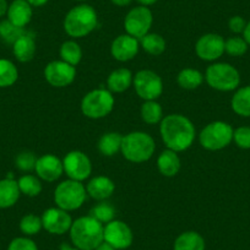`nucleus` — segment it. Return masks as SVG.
Listing matches in <instances>:
<instances>
[{
    "label": "nucleus",
    "instance_id": "nucleus-37",
    "mask_svg": "<svg viewBox=\"0 0 250 250\" xmlns=\"http://www.w3.org/2000/svg\"><path fill=\"white\" fill-rule=\"evenodd\" d=\"M37 158L38 157H36L35 153L31 151H22L16 156L15 166L21 172H31V170H35Z\"/></svg>",
    "mask_w": 250,
    "mask_h": 250
},
{
    "label": "nucleus",
    "instance_id": "nucleus-29",
    "mask_svg": "<svg viewBox=\"0 0 250 250\" xmlns=\"http://www.w3.org/2000/svg\"><path fill=\"white\" fill-rule=\"evenodd\" d=\"M60 59L62 62H68L70 65L76 66L83 59V49L76 41L69 40L65 41L60 45Z\"/></svg>",
    "mask_w": 250,
    "mask_h": 250
},
{
    "label": "nucleus",
    "instance_id": "nucleus-3",
    "mask_svg": "<svg viewBox=\"0 0 250 250\" xmlns=\"http://www.w3.org/2000/svg\"><path fill=\"white\" fill-rule=\"evenodd\" d=\"M98 16L95 9L87 4H80L68 11L62 27L71 38H83L96 30Z\"/></svg>",
    "mask_w": 250,
    "mask_h": 250
},
{
    "label": "nucleus",
    "instance_id": "nucleus-36",
    "mask_svg": "<svg viewBox=\"0 0 250 250\" xmlns=\"http://www.w3.org/2000/svg\"><path fill=\"white\" fill-rule=\"evenodd\" d=\"M248 43L243 37H230L225 42V52L232 57H242L247 53Z\"/></svg>",
    "mask_w": 250,
    "mask_h": 250
},
{
    "label": "nucleus",
    "instance_id": "nucleus-8",
    "mask_svg": "<svg viewBox=\"0 0 250 250\" xmlns=\"http://www.w3.org/2000/svg\"><path fill=\"white\" fill-rule=\"evenodd\" d=\"M233 128L222 120L208 123L199 134L200 145L208 151H220L233 141Z\"/></svg>",
    "mask_w": 250,
    "mask_h": 250
},
{
    "label": "nucleus",
    "instance_id": "nucleus-15",
    "mask_svg": "<svg viewBox=\"0 0 250 250\" xmlns=\"http://www.w3.org/2000/svg\"><path fill=\"white\" fill-rule=\"evenodd\" d=\"M225 42L222 36L217 33H206L196 42V55L204 62H215L225 53Z\"/></svg>",
    "mask_w": 250,
    "mask_h": 250
},
{
    "label": "nucleus",
    "instance_id": "nucleus-10",
    "mask_svg": "<svg viewBox=\"0 0 250 250\" xmlns=\"http://www.w3.org/2000/svg\"><path fill=\"white\" fill-rule=\"evenodd\" d=\"M152 22L153 15L147 6H135L125 16L124 28L128 35L140 40L150 32Z\"/></svg>",
    "mask_w": 250,
    "mask_h": 250
},
{
    "label": "nucleus",
    "instance_id": "nucleus-16",
    "mask_svg": "<svg viewBox=\"0 0 250 250\" xmlns=\"http://www.w3.org/2000/svg\"><path fill=\"white\" fill-rule=\"evenodd\" d=\"M139 49H140L139 40L128 33L115 37L110 44V54L120 62L133 60L138 55Z\"/></svg>",
    "mask_w": 250,
    "mask_h": 250
},
{
    "label": "nucleus",
    "instance_id": "nucleus-43",
    "mask_svg": "<svg viewBox=\"0 0 250 250\" xmlns=\"http://www.w3.org/2000/svg\"><path fill=\"white\" fill-rule=\"evenodd\" d=\"M243 38H244V40L247 41L248 44L250 45V21H249V22H247V26H245L244 32H243Z\"/></svg>",
    "mask_w": 250,
    "mask_h": 250
},
{
    "label": "nucleus",
    "instance_id": "nucleus-41",
    "mask_svg": "<svg viewBox=\"0 0 250 250\" xmlns=\"http://www.w3.org/2000/svg\"><path fill=\"white\" fill-rule=\"evenodd\" d=\"M8 1H6V0H0V18H3L4 15L8 14Z\"/></svg>",
    "mask_w": 250,
    "mask_h": 250
},
{
    "label": "nucleus",
    "instance_id": "nucleus-19",
    "mask_svg": "<svg viewBox=\"0 0 250 250\" xmlns=\"http://www.w3.org/2000/svg\"><path fill=\"white\" fill-rule=\"evenodd\" d=\"M21 191L19 189L18 180L14 179V175H9L4 179H0V210H5L15 206L20 199Z\"/></svg>",
    "mask_w": 250,
    "mask_h": 250
},
{
    "label": "nucleus",
    "instance_id": "nucleus-12",
    "mask_svg": "<svg viewBox=\"0 0 250 250\" xmlns=\"http://www.w3.org/2000/svg\"><path fill=\"white\" fill-rule=\"evenodd\" d=\"M45 81L50 86L57 88L68 87L75 81L76 68L68 62L60 60H53L45 65L43 71Z\"/></svg>",
    "mask_w": 250,
    "mask_h": 250
},
{
    "label": "nucleus",
    "instance_id": "nucleus-26",
    "mask_svg": "<svg viewBox=\"0 0 250 250\" xmlns=\"http://www.w3.org/2000/svg\"><path fill=\"white\" fill-rule=\"evenodd\" d=\"M205 76L201 71L193 68H185L179 71L177 76V83L184 90H196L203 85Z\"/></svg>",
    "mask_w": 250,
    "mask_h": 250
},
{
    "label": "nucleus",
    "instance_id": "nucleus-27",
    "mask_svg": "<svg viewBox=\"0 0 250 250\" xmlns=\"http://www.w3.org/2000/svg\"><path fill=\"white\" fill-rule=\"evenodd\" d=\"M230 107L240 117H250V86H244L235 91L230 101Z\"/></svg>",
    "mask_w": 250,
    "mask_h": 250
},
{
    "label": "nucleus",
    "instance_id": "nucleus-25",
    "mask_svg": "<svg viewBox=\"0 0 250 250\" xmlns=\"http://www.w3.org/2000/svg\"><path fill=\"white\" fill-rule=\"evenodd\" d=\"M123 135L117 131H109L101 136L98 140V151L105 157H113L122 150Z\"/></svg>",
    "mask_w": 250,
    "mask_h": 250
},
{
    "label": "nucleus",
    "instance_id": "nucleus-21",
    "mask_svg": "<svg viewBox=\"0 0 250 250\" xmlns=\"http://www.w3.org/2000/svg\"><path fill=\"white\" fill-rule=\"evenodd\" d=\"M134 75L129 69L119 68L113 70L107 79V86L112 93H123L133 86Z\"/></svg>",
    "mask_w": 250,
    "mask_h": 250
},
{
    "label": "nucleus",
    "instance_id": "nucleus-20",
    "mask_svg": "<svg viewBox=\"0 0 250 250\" xmlns=\"http://www.w3.org/2000/svg\"><path fill=\"white\" fill-rule=\"evenodd\" d=\"M8 20L13 25L20 28H25L32 20V6L28 4L27 0H14L9 5Z\"/></svg>",
    "mask_w": 250,
    "mask_h": 250
},
{
    "label": "nucleus",
    "instance_id": "nucleus-18",
    "mask_svg": "<svg viewBox=\"0 0 250 250\" xmlns=\"http://www.w3.org/2000/svg\"><path fill=\"white\" fill-rule=\"evenodd\" d=\"M114 182L105 175H97L86 185L87 195L96 201H105L114 194Z\"/></svg>",
    "mask_w": 250,
    "mask_h": 250
},
{
    "label": "nucleus",
    "instance_id": "nucleus-17",
    "mask_svg": "<svg viewBox=\"0 0 250 250\" xmlns=\"http://www.w3.org/2000/svg\"><path fill=\"white\" fill-rule=\"evenodd\" d=\"M35 172L37 177L40 179L44 180V182H57L64 173L62 161L55 155H52V153L42 155L41 157L37 158Z\"/></svg>",
    "mask_w": 250,
    "mask_h": 250
},
{
    "label": "nucleus",
    "instance_id": "nucleus-40",
    "mask_svg": "<svg viewBox=\"0 0 250 250\" xmlns=\"http://www.w3.org/2000/svg\"><path fill=\"white\" fill-rule=\"evenodd\" d=\"M245 26H247V21H245L242 16H232V18L229 19V21H228L229 31L235 33V35H239V33L244 32Z\"/></svg>",
    "mask_w": 250,
    "mask_h": 250
},
{
    "label": "nucleus",
    "instance_id": "nucleus-9",
    "mask_svg": "<svg viewBox=\"0 0 250 250\" xmlns=\"http://www.w3.org/2000/svg\"><path fill=\"white\" fill-rule=\"evenodd\" d=\"M136 95L144 101H156L163 93V81L157 73L152 70L138 71L133 80Z\"/></svg>",
    "mask_w": 250,
    "mask_h": 250
},
{
    "label": "nucleus",
    "instance_id": "nucleus-39",
    "mask_svg": "<svg viewBox=\"0 0 250 250\" xmlns=\"http://www.w3.org/2000/svg\"><path fill=\"white\" fill-rule=\"evenodd\" d=\"M8 250H38V247L31 238L18 237L9 243Z\"/></svg>",
    "mask_w": 250,
    "mask_h": 250
},
{
    "label": "nucleus",
    "instance_id": "nucleus-23",
    "mask_svg": "<svg viewBox=\"0 0 250 250\" xmlns=\"http://www.w3.org/2000/svg\"><path fill=\"white\" fill-rule=\"evenodd\" d=\"M180 167H182V162H180V157L178 156V152L175 151L167 150L162 151L161 155L157 158V168L162 175L167 178L175 177L179 173Z\"/></svg>",
    "mask_w": 250,
    "mask_h": 250
},
{
    "label": "nucleus",
    "instance_id": "nucleus-32",
    "mask_svg": "<svg viewBox=\"0 0 250 250\" xmlns=\"http://www.w3.org/2000/svg\"><path fill=\"white\" fill-rule=\"evenodd\" d=\"M19 189L21 194L28 196V198H36L42 193V183L37 175L25 174L19 178L18 180Z\"/></svg>",
    "mask_w": 250,
    "mask_h": 250
},
{
    "label": "nucleus",
    "instance_id": "nucleus-5",
    "mask_svg": "<svg viewBox=\"0 0 250 250\" xmlns=\"http://www.w3.org/2000/svg\"><path fill=\"white\" fill-rule=\"evenodd\" d=\"M87 198L86 187L83 182L66 179L59 183L54 190V203L62 210L75 211L85 204Z\"/></svg>",
    "mask_w": 250,
    "mask_h": 250
},
{
    "label": "nucleus",
    "instance_id": "nucleus-28",
    "mask_svg": "<svg viewBox=\"0 0 250 250\" xmlns=\"http://www.w3.org/2000/svg\"><path fill=\"white\" fill-rule=\"evenodd\" d=\"M140 42V47L145 50L147 54L153 55V57H158V55L162 54L166 50L167 47V43L166 40L158 33H150L144 36L143 38L139 40Z\"/></svg>",
    "mask_w": 250,
    "mask_h": 250
},
{
    "label": "nucleus",
    "instance_id": "nucleus-4",
    "mask_svg": "<svg viewBox=\"0 0 250 250\" xmlns=\"http://www.w3.org/2000/svg\"><path fill=\"white\" fill-rule=\"evenodd\" d=\"M156 151V144L152 136L145 131H131L123 136V157L129 162L144 163L152 158Z\"/></svg>",
    "mask_w": 250,
    "mask_h": 250
},
{
    "label": "nucleus",
    "instance_id": "nucleus-34",
    "mask_svg": "<svg viewBox=\"0 0 250 250\" xmlns=\"http://www.w3.org/2000/svg\"><path fill=\"white\" fill-rule=\"evenodd\" d=\"M20 230L26 235V237H31V235H36L41 232L43 228L42 225V217L35 215V213H27L23 216L20 221Z\"/></svg>",
    "mask_w": 250,
    "mask_h": 250
},
{
    "label": "nucleus",
    "instance_id": "nucleus-48",
    "mask_svg": "<svg viewBox=\"0 0 250 250\" xmlns=\"http://www.w3.org/2000/svg\"><path fill=\"white\" fill-rule=\"evenodd\" d=\"M76 1H86V0H76Z\"/></svg>",
    "mask_w": 250,
    "mask_h": 250
},
{
    "label": "nucleus",
    "instance_id": "nucleus-45",
    "mask_svg": "<svg viewBox=\"0 0 250 250\" xmlns=\"http://www.w3.org/2000/svg\"><path fill=\"white\" fill-rule=\"evenodd\" d=\"M95 250H115V249L112 247V245H109L108 243H105L104 240H103V242L101 243V244L98 245Z\"/></svg>",
    "mask_w": 250,
    "mask_h": 250
},
{
    "label": "nucleus",
    "instance_id": "nucleus-47",
    "mask_svg": "<svg viewBox=\"0 0 250 250\" xmlns=\"http://www.w3.org/2000/svg\"><path fill=\"white\" fill-rule=\"evenodd\" d=\"M60 250H79V249L74 247V245H69L66 244V243H64V244H62V247H60Z\"/></svg>",
    "mask_w": 250,
    "mask_h": 250
},
{
    "label": "nucleus",
    "instance_id": "nucleus-46",
    "mask_svg": "<svg viewBox=\"0 0 250 250\" xmlns=\"http://www.w3.org/2000/svg\"><path fill=\"white\" fill-rule=\"evenodd\" d=\"M138 1L141 4V5L150 6V5H153V4L157 3L158 0H138Z\"/></svg>",
    "mask_w": 250,
    "mask_h": 250
},
{
    "label": "nucleus",
    "instance_id": "nucleus-13",
    "mask_svg": "<svg viewBox=\"0 0 250 250\" xmlns=\"http://www.w3.org/2000/svg\"><path fill=\"white\" fill-rule=\"evenodd\" d=\"M103 240L112 245L115 250L128 249L133 244V230L123 221L113 220L107 225H104Z\"/></svg>",
    "mask_w": 250,
    "mask_h": 250
},
{
    "label": "nucleus",
    "instance_id": "nucleus-1",
    "mask_svg": "<svg viewBox=\"0 0 250 250\" xmlns=\"http://www.w3.org/2000/svg\"><path fill=\"white\" fill-rule=\"evenodd\" d=\"M161 139L169 150L183 152L191 147L196 138L193 122L183 114H168L160 123Z\"/></svg>",
    "mask_w": 250,
    "mask_h": 250
},
{
    "label": "nucleus",
    "instance_id": "nucleus-33",
    "mask_svg": "<svg viewBox=\"0 0 250 250\" xmlns=\"http://www.w3.org/2000/svg\"><path fill=\"white\" fill-rule=\"evenodd\" d=\"M90 216L101 222L102 225H107L110 221L115 220V210L110 204L105 203V201H98L90 211Z\"/></svg>",
    "mask_w": 250,
    "mask_h": 250
},
{
    "label": "nucleus",
    "instance_id": "nucleus-42",
    "mask_svg": "<svg viewBox=\"0 0 250 250\" xmlns=\"http://www.w3.org/2000/svg\"><path fill=\"white\" fill-rule=\"evenodd\" d=\"M27 1L31 6H35V8H41L48 3V0H27Z\"/></svg>",
    "mask_w": 250,
    "mask_h": 250
},
{
    "label": "nucleus",
    "instance_id": "nucleus-44",
    "mask_svg": "<svg viewBox=\"0 0 250 250\" xmlns=\"http://www.w3.org/2000/svg\"><path fill=\"white\" fill-rule=\"evenodd\" d=\"M110 1L117 6H128L130 5L133 0H110Z\"/></svg>",
    "mask_w": 250,
    "mask_h": 250
},
{
    "label": "nucleus",
    "instance_id": "nucleus-35",
    "mask_svg": "<svg viewBox=\"0 0 250 250\" xmlns=\"http://www.w3.org/2000/svg\"><path fill=\"white\" fill-rule=\"evenodd\" d=\"M25 28H20L18 27V26L13 25L8 19L0 22V38H1L4 42L14 44V42H15L18 38H20L22 35H25Z\"/></svg>",
    "mask_w": 250,
    "mask_h": 250
},
{
    "label": "nucleus",
    "instance_id": "nucleus-2",
    "mask_svg": "<svg viewBox=\"0 0 250 250\" xmlns=\"http://www.w3.org/2000/svg\"><path fill=\"white\" fill-rule=\"evenodd\" d=\"M104 225L92 216H83L73 221L70 230L71 243L79 250H95L103 242Z\"/></svg>",
    "mask_w": 250,
    "mask_h": 250
},
{
    "label": "nucleus",
    "instance_id": "nucleus-31",
    "mask_svg": "<svg viewBox=\"0 0 250 250\" xmlns=\"http://www.w3.org/2000/svg\"><path fill=\"white\" fill-rule=\"evenodd\" d=\"M19 79L16 65L9 59H0V88H8L15 85Z\"/></svg>",
    "mask_w": 250,
    "mask_h": 250
},
{
    "label": "nucleus",
    "instance_id": "nucleus-11",
    "mask_svg": "<svg viewBox=\"0 0 250 250\" xmlns=\"http://www.w3.org/2000/svg\"><path fill=\"white\" fill-rule=\"evenodd\" d=\"M62 167L69 179L78 180V182H83L90 178L92 173V163L90 157L85 152L79 150L66 153L65 157L62 158Z\"/></svg>",
    "mask_w": 250,
    "mask_h": 250
},
{
    "label": "nucleus",
    "instance_id": "nucleus-7",
    "mask_svg": "<svg viewBox=\"0 0 250 250\" xmlns=\"http://www.w3.org/2000/svg\"><path fill=\"white\" fill-rule=\"evenodd\" d=\"M205 81L213 90L229 92L238 88L240 75L239 71L228 62H215L206 69Z\"/></svg>",
    "mask_w": 250,
    "mask_h": 250
},
{
    "label": "nucleus",
    "instance_id": "nucleus-22",
    "mask_svg": "<svg viewBox=\"0 0 250 250\" xmlns=\"http://www.w3.org/2000/svg\"><path fill=\"white\" fill-rule=\"evenodd\" d=\"M36 50H37V45H36L35 38L28 32L18 38L13 44L14 57L20 62H31L35 58Z\"/></svg>",
    "mask_w": 250,
    "mask_h": 250
},
{
    "label": "nucleus",
    "instance_id": "nucleus-24",
    "mask_svg": "<svg viewBox=\"0 0 250 250\" xmlns=\"http://www.w3.org/2000/svg\"><path fill=\"white\" fill-rule=\"evenodd\" d=\"M206 243L203 235L194 230H188L177 237L173 250H205Z\"/></svg>",
    "mask_w": 250,
    "mask_h": 250
},
{
    "label": "nucleus",
    "instance_id": "nucleus-6",
    "mask_svg": "<svg viewBox=\"0 0 250 250\" xmlns=\"http://www.w3.org/2000/svg\"><path fill=\"white\" fill-rule=\"evenodd\" d=\"M114 96L109 90L96 88L86 93L81 100V112L90 119H102L109 115L114 108Z\"/></svg>",
    "mask_w": 250,
    "mask_h": 250
},
{
    "label": "nucleus",
    "instance_id": "nucleus-38",
    "mask_svg": "<svg viewBox=\"0 0 250 250\" xmlns=\"http://www.w3.org/2000/svg\"><path fill=\"white\" fill-rule=\"evenodd\" d=\"M233 141L235 145L243 150H250V128L240 126L233 131Z\"/></svg>",
    "mask_w": 250,
    "mask_h": 250
},
{
    "label": "nucleus",
    "instance_id": "nucleus-14",
    "mask_svg": "<svg viewBox=\"0 0 250 250\" xmlns=\"http://www.w3.org/2000/svg\"><path fill=\"white\" fill-rule=\"evenodd\" d=\"M43 228L54 235H62L70 230L73 218L68 211L60 208H49L42 215Z\"/></svg>",
    "mask_w": 250,
    "mask_h": 250
},
{
    "label": "nucleus",
    "instance_id": "nucleus-30",
    "mask_svg": "<svg viewBox=\"0 0 250 250\" xmlns=\"http://www.w3.org/2000/svg\"><path fill=\"white\" fill-rule=\"evenodd\" d=\"M141 119L148 125L160 124L163 119V109L157 101H144L140 109Z\"/></svg>",
    "mask_w": 250,
    "mask_h": 250
}]
</instances>
